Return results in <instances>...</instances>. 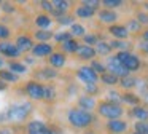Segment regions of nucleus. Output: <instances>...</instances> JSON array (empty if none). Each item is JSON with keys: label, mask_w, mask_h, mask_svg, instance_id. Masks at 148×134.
Returning <instances> with one entry per match:
<instances>
[{"label": "nucleus", "mask_w": 148, "mask_h": 134, "mask_svg": "<svg viewBox=\"0 0 148 134\" xmlns=\"http://www.w3.org/2000/svg\"><path fill=\"white\" fill-rule=\"evenodd\" d=\"M96 115L99 118H103V120H118V118H123L126 115V108L124 105L119 104H113V102L107 101V99H100L97 102V108H96Z\"/></svg>", "instance_id": "nucleus-4"}, {"label": "nucleus", "mask_w": 148, "mask_h": 134, "mask_svg": "<svg viewBox=\"0 0 148 134\" xmlns=\"http://www.w3.org/2000/svg\"><path fill=\"white\" fill-rule=\"evenodd\" d=\"M103 61H105L107 70H108L110 73H113V75H116L118 78H124V77H127V75H132V73L119 62L115 54H112L110 57H107V59H103Z\"/></svg>", "instance_id": "nucleus-11"}, {"label": "nucleus", "mask_w": 148, "mask_h": 134, "mask_svg": "<svg viewBox=\"0 0 148 134\" xmlns=\"http://www.w3.org/2000/svg\"><path fill=\"white\" fill-rule=\"evenodd\" d=\"M138 80H140V77H137V75L124 77V78L119 80L118 89H121V91H135V89H137V85H138Z\"/></svg>", "instance_id": "nucleus-25"}, {"label": "nucleus", "mask_w": 148, "mask_h": 134, "mask_svg": "<svg viewBox=\"0 0 148 134\" xmlns=\"http://www.w3.org/2000/svg\"><path fill=\"white\" fill-rule=\"evenodd\" d=\"M0 11L3 16H13L18 11V6L13 2H0Z\"/></svg>", "instance_id": "nucleus-39"}, {"label": "nucleus", "mask_w": 148, "mask_h": 134, "mask_svg": "<svg viewBox=\"0 0 148 134\" xmlns=\"http://www.w3.org/2000/svg\"><path fill=\"white\" fill-rule=\"evenodd\" d=\"M115 56L132 75H137L138 72L143 70V59L134 51H118V53H115Z\"/></svg>", "instance_id": "nucleus-5"}, {"label": "nucleus", "mask_w": 148, "mask_h": 134, "mask_svg": "<svg viewBox=\"0 0 148 134\" xmlns=\"http://www.w3.org/2000/svg\"><path fill=\"white\" fill-rule=\"evenodd\" d=\"M75 59L80 61V62H84V64H89L91 61L97 59V53H96V48L92 46H88V45H80V48H78V51L75 53Z\"/></svg>", "instance_id": "nucleus-18"}, {"label": "nucleus", "mask_w": 148, "mask_h": 134, "mask_svg": "<svg viewBox=\"0 0 148 134\" xmlns=\"http://www.w3.org/2000/svg\"><path fill=\"white\" fill-rule=\"evenodd\" d=\"M75 80H78V83H81V86L84 85H97L100 83V75L89 66V64H83V66L77 67L72 72Z\"/></svg>", "instance_id": "nucleus-6"}, {"label": "nucleus", "mask_w": 148, "mask_h": 134, "mask_svg": "<svg viewBox=\"0 0 148 134\" xmlns=\"http://www.w3.org/2000/svg\"><path fill=\"white\" fill-rule=\"evenodd\" d=\"M132 131H135L138 134H148V121H134Z\"/></svg>", "instance_id": "nucleus-45"}, {"label": "nucleus", "mask_w": 148, "mask_h": 134, "mask_svg": "<svg viewBox=\"0 0 148 134\" xmlns=\"http://www.w3.org/2000/svg\"><path fill=\"white\" fill-rule=\"evenodd\" d=\"M35 112L34 102L24 101V102H13L5 108V115H7V123L10 126L19 128L24 126L27 121L32 120V113Z\"/></svg>", "instance_id": "nucleus-2"}, {"label": "nucleus", "mask_w": 148, "mask_h": 134, "mask_svg": "<svg viewBox=\"0 0 148 134\" xmlns=\"http://www.w3.org/2000/svg\"><path fill=\"white\" fill-rule=\"evenodd\" d=\"M83 93L84 94L92 96V97H97V96L102 93V89H100V83H97V85H84L83 86Z\"/></svg>", "instance_id": "nucleus-43"}, {"label": "nucleus", "mask_w": 148, "mask_h": 134, "mask_svg": "<svg viewBox=\"0 0 148 134\" xmlns=\"http://www.w3.org/2000/svg\"><path fill=\"white\" fill-rule=\"evenodd\" d=\"M59 77H61V72L53 69V67H49V66H46V64L45 66H38L37 69H34L32 72H30V78L38 80V82L45 83V85L58 80Z\"/></svg>", "instance_id": "nucleus-8"}, {"label": "nucleus", "mask_w": 148, "mask_h": 134, "mask_svg": "<svg viewBox=\"0 0 148 134\" xmlns=\"http://www.w3.org/2000/svg\"><path fill=\"white\" fill-rule=\"evenodd\" d=\"M54 21H56V26H59V27H70L73 22H77V18L73 16V13H69V15L62 16L59 19H54Z\"/></svg>", "instance_id": "nucleus-40"}, {"label": "nucleus", "mask_w": 148, "mask_h": 134, "mask_svg": "<svg viewBox=\"0 0 148 134\" xmlns=\"http://www.w3.org/2000/svg\"><path fill=\"white\" fill-rule=\"evenodd\" d=\"M112 45L113 51L118 53V51H132L135 48V41H129V40H108Z\"/></svg>", "instance_id": "nucleus-33"}, {"label": "nucleus", "mask_w": 148, "mask_h": 134, "mask_svg": "<svg viewBox=\"0 0 148 134\" xmlns=\"http://www.w3.org/2000/svg\"><path fill=\"white\" fill-rule=\"evenodd\" d=\"M143 78H145V82L148 83V73H145V75H143Z\"/></svg>", "instance_id": "nucleus-55"}, {"label": "nucleus", "mask_w": 148, "mask_h": 134, "mask_svg": "<svg viewBox=\"0 0 148 134\" xmlns=\"http://www.w3.org/2000/svg\"><path fill=\"white\" fill-rule=\"evenodd\" d=\"M81 134H99V131H97L96 128H91V129H86V131H83Z\"/></svg>", "instance_id": "nucleus-52"}, {"label": "nucleus", "mask_w": 148, "mask_h": 134, "mask_svg": "<svg viewBox=\"0 0 148 134\" xmlns=\"http://www.w3.org/2000/svg\"><path fill=\"white\" fill-rule=\"evenodd\" d=\"M105 99L113 104H119L123 105V99H121V89L118 88H108L107 89V94H105Z\"/></svg>", "instance_id": "nucleus-36"}, {"label": "nucleus", "mask_w": 148, "mask_h": 134, "mask_svg": "<svg viewBox=\"0 0 148 134\" xmlns=\"http://www.w3.org/2000/svg\"><path fill=\"white\" fill-rule=\"evenodd\" d=\"M13 34H14V32H13V29H11L10 24L0 21V41H8V40H11Z\"/></svg>", "instance_id": "nucleus-37"}, {"label": "nucleus", "mask_w": 148, "mask_h": 134, "mask_svg": "<svg viewBox=\"0 0 148 134\" xmlns=\"http://www.w3.org/2000/svg\"><path fill=\"white\" fill-rule=\"evenodd\" d=\"M89 66L92 67L94 70H96L99 75H103L105 72H108L107 70V66H105V61L103 59H100V57H97V59H94V61H91L89 62Z\"/></svg>", "instance_id": "nucleus-41"}, {"label": "nucleus", "mask_w": 148, "mask_h": 134, "mask_svg": "<svg viewBox=\"0 0 148 134\" xmlns=\"http://www.w3.org/2000/svg\"><path fill=\"white\" fill-rule=\"evenodd\" d=\"M59 88H58V83L51 82V83H46L45 85V97H43V104L46 105H54L59 99Z\"/></svg>", "instance_id": "nucleus-19"}, {"label": "nucleus", "mask_w": 148, "mask_h": 134, "mask_svg": "<svg viewBox=\"0 0 148 134\" xmlns=\"http://www.w3.org/2000/svg\"><path fill=\"white\" fill-rule=\"evenodd\" d=\"M8 88H10V85H7L5 82H2V80H0V91H7Z\"/></svg>", "instance_id": "nucleus-54"}, {"label": "nucleus", "mask_w": 148, "mask_h": 134, "mask_svg": "<svg viewBox=\"0 0 148 134\" xmlns=\"http://www.w3.org/2000/svg\"><path fill=\"white\" fill-rule=\"evenodd\" d=\"M97 115L72 105L65 110V124L73 131H86L97 124Z\"/></svg>", "instance_id": "nucleus-1"}, {"label": "nucleus", "mask_w": 148, "mask_h": 134, "mask_svg": "<svg viewBox=\"0 0 148 134\" xmlns=\"http://www.w3.org/2000/svg\"><path fill=\"white\" fill-rule=\"evenodd\" d=\"M72 13H73L75 18L81 19V21H89V19H92V18H96V16H97L96 10L89 8V6H84V5H81V3H77Z\"/></svg>", "instance_id": "nucleus-21"}, {"label": "nucleus", "mask_w": 148, "mask_h": 134, "mask_svg": "<svg viewBox=\"0 0 148 134\" xmlns=\"http://www.w3.org/2000/svg\"><path fill=\"white\" fill-rule=\"evenodd\" d=\"M14 45L18 46V50L24 54H30V51H32V48L35 46V40H34L32 34H30V30H23V32H18L16 35H14Z\"/></svg>", "instance_id": "nucleus-9"}, {"label": "nucleus", "mask_w": 148, "mask_h": 134, "mask_svg": "<svg viewBox=\"0 0 148 134\" xmlns=\"http://www.w3.org/2000/svg\"><path fill=\"white\" fill-rule=\"evenodd\" d=\"M121 99L123 105H129V107H135V105L142 104V97L135 91H121Z\"/></svg>", "instance_id": "nucleus-28"}, {"label": "nucleus", "mask_w": 148, "mask_h": 134, "mask_svg": "<svg viewBox=\"0 0 148 134\" xmlns=\"http://www.w3.org/2000/svg\"><path fill=\"white\" fill-rule=\"evenodd\" d=\"M0 80L5 82L7 85H13V86H19L21 85V77L13 73L10 69H2L0 70Z\"/></svg>", "instance_id": "nucleus-31"}, {"label": "nucleus", "mask_w": 148, "mask_h": 134, "mask_svg": "<svg viewBox=\"0 0 148 134\" xmlns=\"http://www.w3.org/2000/svg\"><path fill=\"white\" fill-rule=\"evenodd\" d=\"M129 134H138V133H135V131H132V133H129Z\"/></svg>", "instance_id": "nucleus-56"}, {"label": "nucleus", "mask_w": 148, "mask_h": 134, "mask_svg": "<svg viewBox=\"0 0 148 134\" xmlns=\"http://www.w3.org/2000/svg\"><path fill=\"white\" fill-rule=\"evenodd\" d=\"M119 80L121 78H118L116 75H113L110 72H105L103 75H100V85L107 86V88H118Z\"/></svg>", "instance_id": "nucleus-34"}, {"label": "nucleus", "mask_w": 148, "mask_h": 134, "mask_svg": "<svg viewBox=\"0 0 148 134\" xmlns=\"http://www.w3.org/2000/svg\"><path fill=\"white\" fill-rule=\"evenodd\" d=\"M56 50H58V46L54 43H35L30 54L38 61H46Z\"/></svg>", "instance_id": "nucleus-13"}, {"label": "nucleus", "mask_w": 148, "mask_h": 134, "mask_svg": "<svg viewBox=\"0 0 148 134\" xmlns=\"http://www.w3.org/2000/svg\"><path fill=\"white\" fill-rule=\"evenodd\" d=\"M69 32L72 34V37L73 38H77V40H81V38L84 37V35L88 34V30H86V27H84L83 24H81L80 21H77V22H73V24L69 27Z\"/></svg>", "instance_id": "nucleus-35"}, {"label": "nucleus", "mask_w": 148, "mask_h": 134, "mask_svg": "<svg viewBox=\"0 0 148 134\" xmlns=\"http://www.w3.org/2000/svg\"><path fill=\"white\" fill-rule=\"evenodd\" d=\"M81 41L77 40V38H70L69 41H65V43L59 45L58 50H61L62 53H65L67 56H75V53L78 51V48H80Z\"/></svg>", "instance_id": "nucleus-30"}, {"label": "nucleus", "mask_w": 148, "mask_h": 134, "mask_svg": "<svg viewBox=\"0 0 148 134\" xmlns=\"http://www.w3.org/2000/svg\"><path fill=\"white\" fill-rule=\"evenodd\" d=\"M135 19H137L138 22H140L143 27H148V11H145V10H142V8H138L137 11H135V16H134Z\"/></svg>", "instance_id": "nucleus-46"}, {"label": "nucleus", "mask_w": 148, "mask_h": 134, "mask_svg": "<svg viewBox=\"0 0 148 134\" xmlns=\"http://www.w3.org/2000/svg\"><path fill=\"white\" fill-rule=\"evenodd\" d=\"M135 53L138 54L140 57H147L148 59V41H143V40H137L135 41Z\"/></svg>", "instance_id": "nucleus-42"}, {"label": "nucleus", "mask_w": 148, "mask_h": 134, "mask_svg": "<svg viewBox=\"0 0 148 134\" xmlns=\"http://www.w3.org/2000/svg\"><path fill=\"white\" fill-rule=\"evenodd\" d=\"M7 69H10L13 73L16 75H26V73H30L32 70L23 62V59H16V61H7Z\"/></svg>", "instance_id": "nucleus-27"}, {"label": "nucleus", "mask_w": 148, "mask_h": 134, "mask_svg": "<svg viewBox=\"0 0 148 134\" xmlns=\"http://www.w3.org/2000/svg\"><path fill=\"white\" fill-rule=\"evenodd\" d=\"M70 38H73L72 37V34L69 30H64V29H61V30H56V34H54V45L56 46H59V45H62V43H65V41H69Z\"/></svg>", "instance_id": "nucleus-38"}, {"label": "nucleus", "mask_w": 148, "mask_h": 134, "mask_svg": "<svg viewBox=\"0 0 148 134\" xmlns=\"http://www.w3.org/2000/svg\"><path fill=\"white\" fill-rule=\"evenodd\" d=\"M67 61H69V56L65 53H62L61 50H56L54 53L51 54V56L48 57V59L45 61V64L46 66H49V67H53V69H56V70H59L61 72L62 69H64L65 66H67Z\"/></svg>", "instance_id": "nucleus-16"}, {"label": "nucleus", "mask_w": 148, "mask_h": 134, "mask_svg": "<svg viewBox=\"0 0 148 134\" xmlns=\"http://www.w3.org/2000/svg\"><path fill=\"white\" fill-rule=\"evenodd\" d=\"M23 62L26 64L29 69H37V64H38V59H35V57L32 56V54H24L23 56Z\"/></svg>", "instance_id": "nucleus-47"}, {"label": "nucleus", "mask_w": 148, "mask_h": 134, "mask_svg": "<svg viewBox=\"0 0 148 134\" xmlns=\"http://www.w3.org/2000/svg\"><path fill=\"white\" fill-rule=\"evenodd\" d=\"M0 54L5 57L7 61H16L23 59V53L18 50V46L14 45L13 40L8 41H0Z\"/></svg>", "instance_id": "nucleus-12"}, {"label": "nucleus", "mask_w": 148, "mask_h": 134, "mask_svg": "<svg viewBox=\"0 0 148 134\" xmlns=\"http://www.w3.org/2000/svg\"><path fill=\"white\" fill-rule=\"evenodd\" d=\"M96 53H97V57H100V59H107V57H110L112 54H115L108 40H100L99 43L96 45Z\"/></svg>", "instance_id": "nucleus-29"}, {"label": "nucleus", "mask_w": 148, "mask_h": 134, "mask_svg": "<svg viewBox=\"0 0 148 134\" xmlns=\"http://www.w3.org/2000/svg\"><path fill=\"white\" fill-rule=\"evenodd\" d=\"M97 22H99L100 26H107V27H110V26L113 24H118L119 21V15L115 11V10H108V8H100L99 11H97Z\"/></svg>", "instance_id": "nucleus-15"}, {"label": "nucleus", "mask_w": 148, "mask_h": 134, "mask_svg": "<svg viewBox=\"0 0 148 134\" xmlns=\"http://www.w3.org/2000/svg\"><path fill=\"white\" fill-rule=\"evenodd\" d=\"M49 126H51V134H64V129L61 128V124L54 123V121H49Z\"/></svg>", "instance_id": "nucleus-49"}, {"label": "nucleus", "mask_w": 148, "mask_h": 134, "mask_svg": "<svg viewBox=\"0 0 148 134\" xmlns=\"http://www.w3.org/2000/svg\"><path fill=\"white\" fill-rule=\"evenodd\" d=\"M140 97H142V104L148 107V91H145L143 94H140Z\"/></svg>", "instance_id": "nucleus-51"}, {"label": "nucleus", "mask_w": 148, "mask_h": 134, "mask_svg": "<svg viewBox=\"0 0 148 134\" xmlns=\"http://www.w3.org/2000/svg\"><path fill=\"white\" fill-rule=\"evenodd\" d=\"M100 40H105V35L102 34V32H88L86 35H84L83 38H81V43L83 45H88V46H92L96 48V45L99 43Z\"/></svg>", "instance_id": "nucleus-32"}, {"label": "nucleus", "mask_w": 148, "mask_h": 134, "mask_svg": "<svg viewBox=\"0 0 148 134\" xmlns=\"http://www.w3.org/2000/svg\"><path fill=\"white\" fill-rule=\"evenodd\" d=\"M107 34L113 38V40H127L131 37L127 27H126L123 22H118V24H113L110 27H107Z\"/></svg>", "instance_id": "nucleus-20"}, {"label": "nucleus", "mask_w": 148, "mask_h": 134, "mask_svg": "<svg viewBox=\"0 0 148 134\" xmlns=\"http://www.w3.org/2000/svg\"><path fill=\"white\" fill-rule=\"evenodd\" d=\"M16 89L19 91V94L26 96L30 102H43V97H45V83L38 82V80L29 78L27 82L21 83Z\"/></svg>", "instance_id": "nucleus-3"}, {"label": "nucleus", "mask_w": 148, "mask_h": 134, "mask_svg": "<svg viewBox=\"0 0 148 134\" xmlns=\"http://www.w3.org/2000/svg\"><path fill=\"white\" fill-rule=\"evenodd\" d=\"M131 129V123L124 118L118 120H108L103 123V131L105 134H127Z\"/></svg>", "instance_id": "nucleus-10"}, {"label": "nucleus", "mask_w": 148, "mask_h": 134, "mask_svg": "<svg viewBox=\"0 0 148 134\" xmlns=\"http://www.w3.org/2000/svg\"><path fill=\"white\" fill-rule=\"evenodd\" d=\"M37 5H38V11H43V13L51 15V11H53V2H49V0H42V2H38Z\"/></svg>", "instance_id": "nucleus-48"}, {"label": "nucleus", "mask_w": 148, "mask_h": 134, "mask_svg": "<svg viewBox=\"0 0 148 134\" xmlns=\"http://www.w3.org/2000/svg\"><path fill=\"white\" fill-rule=\"evenodd\" d=\"M56 24L54 18L48 13H43V11H38L32 19V26L34 29H42V30H51L53 26Z\"/></svg>", "instance_id": "nucleus-14"}, {"label": "nucleus", "mask_w": 148, "mask_h": 134, "mask_svg": "<svg viewBox=\"0 0 148 134\" xmlns=\"http://www.w3.org/2000/svg\"><path fill=\"white\" fill-rule=\"evenodd\" d=\"M80 91H83V88L80 86V83L77 82V80H69V82L64 83V94H65V99L69 97H75V101H77V97L81 94Z\"/></svg>", "instance_id": "nucleus-24"}, {"label": "nucleus", "mask_w": 148, "mask_h": 134, "mask_svg": "<svg viewBox=\"0 0 148 134\" xmlns=\"http://www.w3.org/2000/svg\"><path fill=\"white\" fill-rule=\"evenodd\" d=\"M126 115L135 121H148V107L143 104L135 105V107H131L129 110H126Z\"/></svg>", "instance_id": "nucleus-22"}, {"label": "nucleus", "mask_w": 148, "mask_h": 134, "mask_svg": "<svg viewBox=\"0 0 148 134\" xmlns=\"http://www.w3.org/2000/svg\"><path fill=\"white\" fill-rule=\"evenodd\" d=\"M35 43H49L51 40H54V34L56 30H42V29H32L30 30Z\"/></svg>", "instance_id": "nucleus-23"}, {"label": "nucleus", "mask_w": 148, "mask_h": 134, "mask_svg": "<svg viewBox=\"0 0 148 134\" xmlns=\"http://www.w3.org/2000/svg\"><path fill=\"white\" fill-rule=\"evenodd\" d=\"M123 24L127 27V30H129V34H131V37H135V38H138L140 37V34L143 32V26L140 24V22L137 21V19L132 16V18H126V21L123 22Z\"/></svg>", "instance_id": "nucleus-26"}, {"label": "nucleus", "mask_w": 148, "mask_h": 134, "mask_svg": "<svg viewBox=\"0 0 148 134\" xmlns=\"http://www.w3.org/2000/svg\"><path fill=\"white\" fill-rule=\"evenodd\" d=\"M124 5L123 0H102V8H108V10H118Z\"/></svg>", "instance_id": "nucleus-44"}, {"label": "nucleus", "mask_w": 148, "mask_h": 134, "mask_svg": "<svg viewBox=\"0 0 148 134\" xmlns=\"http://www.w3.org/2000/svg\"><path fill=\"white\" fill-rule=\"evenodd\" d=\"M5 66H7V59H5L2 54H0V70L2 69H5Z\"/></svg>", "instance_id": "nucleus-53"}, {"label": "nucleus", "mask_w": 148, "mask_h": 134, "mask_svg": "<svg viewBox=\"0 0 148 134\" xmlns=\"http://www.w3.org/2000/svg\"><path fill=\"white\" fill-rule=\"evenodd\" d=\"M97 102H99V101H97L96 97L81 93V94L77 97V101H75V105H77L78 108H81V110H86V112H92V113H96Z\"/></svg>", "instance_id": "nucleus-17"}, {"label": "nucleus", "mask_w": 148, "mask_h": 134, "mask_svg": "<svg viewBox=\"0 0 148 134\" xmlns=\"http://www.w3.org/2000/svg\"><path fill=\"white\" fill-rule=\"evenodd\" d=\"M16 131H19V134H51V126H49V121L32 118L24 126L16 128Z\"/></svg>", "instance_id": "nucleus-7"}, {"label": "nucleus", "mask_w": 148, "mask_h": 134, "mask_svg": "<svg viewBox=\"0 0 148 134\" xmlns=\"http://www.w3.org/2000/svg\"><path fill=\"white\" fill-rule=\"evenodd\" d=\"M137 40H143V41H148V27L143 29V32L140 34V37L137 38Z\"/></svg>", "instance_id": "nucleus-50"}]
</instances>
